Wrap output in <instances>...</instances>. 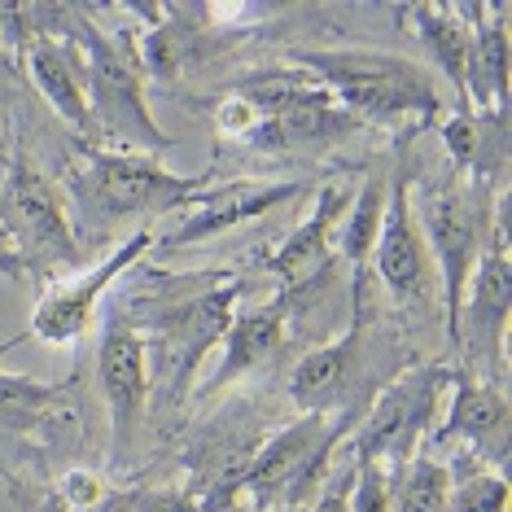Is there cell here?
I'll return each instance as SVG.
<instances>
[{
    "label": "cell",
    "mask_w": 512,
    "mask_h": 512,
    "mask_svg": "<svg viewBox=\"0 0 512 512\" xmlns=\"http://www.w3.org/2000/svg\"><path fill=\"white\" fill-rule=\"evenodd\" d=\"M351 512H390V469L368 460H355Z\"/></svg>",
    "instance_id": "cell-26"
},
{
    "label": "cell",
    "mask_w": 512,
    "mask_h": 512,
    "mask_svg": "<svg viewBox=\"0 0 512 512\" xmlns=\"http://www.w3.org/2000/svg\"><path fill=\"white\" fill-rule=\"evenodd\" d=\"M132 512H202L189 486H145L132 491Z\"/></svg>",
    "instance_id": "cell-27"
},
{
    "label": "cell",
    "mask_w": 512,
    "mask_h": 512,
    "mask_svg": "<svg viewBox=\"0 0 512 512\" xmlns=\"http://www.w3.org/2000/svg\"><path fill=\"white\" fill-rule=\"evenodd\" d=\"M75 44L84 53V79H88V106L97 119V141L119 145L123 154H162L176 149L167 132L154 123L145 101V75L136 62V40L127 27H97V22L79 18Z\"/></svg>",
    "instance_id": "cell-4"
},
{
    "label": "cell",
    "mask_w": 512,
    "mask_h": 512,
    "mask_svg": "<svg viewBox=\"0 0 512 512\" xmlns=\"http://www.w3.org/2000/svg\"><path fill=\"white\" fill-rule=\"evenodd\" d=\"M66 399L62 386L36 377H9L0 372V442L9 438H27L53 421V407Z\"/></svg>",
    "instance_id": "cell-22"
},
{
    "label": "cell",
    "mask_w": 512,
    "mask_h": 512,
    "mask_svg": "<svg viewBox=\"0 0 512 512\" xmlns=\"http://www.w3.org/2000/svg\"><path fill=\"white\" fill-rule=\"evenodd\" d=\"M351 197L355 193H346L342 184H324L316 193V211L289 232V241L272 254V263H267L272 276L281 281V289H298V285L316 281V276H324L329 267L342 263L337 259V246H333V228L346 219V211H351Z\"/></svg>",
    "instance_id": "cell-17"
},
{
    "label": "cell",
    "mask_w": 512,
    "mask_h": 512,
    "mask_svg": "<svg viewBox=\"0 0 512 512\" xmlns=\"http://www.w3.org/2000/svg\"><path fill=\"white\" fill-rule=\"evenodd\" d=\"M298 193H307V184L298 180H276V184H211L193 206V215L184 219V224L171 232V237H162V246L167 250H184V246H197V241H211L219 232L246 224V219H259L267 215L272 206H285L294 202Z\"/></svg>",
    "instance_id": "cell-15"
},
{
    "label": "cell",
    "mask_w": 512,
    "mask_h": 512,
    "mask_svg": "<svg viewBox=\"0 0 512 512\" xmlns=\"http://www.w3.org/2000/svg\"><path fill=\"white\" fill-rule=\"evenodd\" d=\"M386 197H390V180L386 176H368L364 189L351 197V211L342 219V237H337V259L359 276L364 263L372 259L381 232V215H386Z\"/></svg>",
    "instance_id": "cell-23"
},
{
    "label": "cell",
    "mask_w": 512,
    "mask_h": 512,
    "mask_svg": "<svg viewBox=\"0 0 512 512\" xmlns=\"http://www.w3.org/2000/svg\"><path fill=\"white\" fill-rule=\"evenodd\" d=\"M36 512H71V504H66V499L53 491V495H44V499H40V504H36Z\"/></svg>",
    "instance_id": "cell-32"
},
{
    "label": "cell",
    "mask_w": 512,
    "mask_h": 512,
    "mask_svg": "<svg viewBox=\"0 0 512 512\" xmlns=\"http://www.w3.org/2000/svg\"><path fill=\"white\" fill-rule=\"evenodd\" d=\"M0 276H9V281H27V267H22L14 241H9V232L0 228Z\"/></svg>",
    "instance_id": "cell-30"
},
{
    "label": "cell",
    "mask_w": 512,
    "mask_h": 512,
    "mask_svg": "<svg viewBox=\"0 0 512 512\" xmlns=\"http://www.w3.org/2000/svg\"><path fill=\"white\" fill-rule=\"evenodd\" d=\"M351 486H355V460H346V469H333L320 486V499L311 512H351Z\"/></svg>",
    "instance_id": "cell-28"
},
{
    "label": "cell",
    "mask_w": 512,
    "mask_h": 512,
    "mask_svg": "<svg viewBox=\"0 0 512 512\" xmlns=\"http://www.w3.org/2000/svg\"><path fill=\"white\" fill-rule=\"evenodd\" d=\"M294 62L359 123L434 119L442 110L434 75L412 57L381 49H298Z\"/></svg>",
    "instance_id": "cell-2"
},
{
    "label": "cell",
    "mask_w": 512,
    "mask_h": 512,
    "mask_svg": "<svg viewBox=\"0 0 512 512\" xmlns=\"http://www.w3.org/2000/svg\"><path fill=\"white\" fill-rule=\"evenodd\" d=\"M97 377L110 412V464L123 469L136 451L149 407V342L119 307L106 311V329L97 346Z\"/></svg>",
    "instance_id": "cell-9"
},
{
    "label": "cell",
    "mask_w": 512,
    "mask_h": 512,
    "mask_svg": "<svg viewBox=\"0 0 512 512\" xmlns=\"http://www.w3.org/2000/svg\"><path fill=\"white\" fill-rule=\"evenodd\" d=\"M0 149H5V145H0Z\"/></svg>",
    "instance_id": "cell-34"
},
{
    "label": "cell",
    "mask_w": 512,
    "mask_h": 512,
    "mask_svg": "<svg viewBox=\"0 0 512 512\" xmlns=\"http://www.w3.org/2000/svg\"><path fill=\"white\" fill-rule=\"evenodd\" d=\"M447 491V464L421 451L399 469V486H390V512H447Z\"/></svg>",
    "instance_id": "cell-24"
},
{
    "label": "cell",
    "mask_w": 512,
    "mask_h": 512,
    "mask_svg": "<svg viewBox=\"0 0 512 512\" xmlns=\"http://www.w3.org/2000/svg\"><path fill=\"white\" fill-rule=\"evenodd\" d=\"M154 246V232L141 228L132 241H123L119 250L110 254L101 267H92V272H84L79 281H66L49 289V294L40 298L36 307V320H31V333L40 337V342H53V346H66V342H79V337L88 333L92 324V311H97L101 294L119 281L123 272H132V263L141 259V254Z\"/></svg>",
    "instance_id": "cell-13"
},
{
    "label": "cell",
    "mask_w": 512,
    "mask_h": 512,
    "mask_svg": "<svg viewBox=\"0 0 512 512\" xmlns=\"http://www.w3.org/2000/svg\"><path fill=\"white\" fill-rule=\"evenodd\" d=\"M469 442L473 460L504 464L508 460V399L499 386H477L473 372H451V412L434 434V447Z\"/></svg>",
    "instance_id": "cell-16"
},
{
    "label": "cell",
    "mask_w": 512,
    "mask_h": 512,
    "mask_svg": "<svg viewBox=\"0 0 512 512\" xmlns=\"http://www.w3.org/2000/svg\"><path fill=\"white\" fill-rule=\"evenodd\" d=\"M421 237L434 259V272L442 276V302H447V337L456 346V324H460V302L464 285H469L477 259L486 254V246L495 241L491 228V184L486 180H464L451 176L447 184L429 189L421 197Z\"/></svg>",
    "instance_id": "cell-5"
},
{
    "label": "cell",
    "mask_w": 512,
    "mask_h": 512,
    "mask_svg": "<svg viewBox=\"0 0 512 512\" xmlns=\"http://www.w3.org/2000/svg\"><path fill=\"white\" fill-rule=\"evenodd\" d=\"M355 425V416H298L294 425L263 438V447L254 451L250 469L241 477V491L254 495L259 508H298L307 491H316V482L329 477L333 447Z\"/></svg>",
    "instance_id": "cell-8"
},
{
    "label": "cell",
    "mask_w": 512,
    "mask_h": 512,
    "mask_svg": "<svg viewBox=\"0 0 512 512\" xmlns=\"http://www.w3.org/2000/svg\"><path fill=\"white\" fill-rule=\"evenodd\" d=\"M84 512H132V491H106L97 504L84 508Z\"/></svg>",
    "instance_id": "cell-31"
},
{
    "label": "cell",
    "mask_w": 512,
    "mask_h": 512,
    "mask_svg": "<svg viewBox=\"0 0 512 512\" xmlns=\"http://www.w3.org/2000/svg\"><path fill=\"white\" fill-rule=\"evenodd\" d=\"M289 337L285 329V316L281 307H259V311H246V316H232L228 333H224V359H219L215 377L206 381L202 399H215V394H224L232 386V377H246L259 364H267L276 351H281V342Z\"/></svg>",
    "instance_id": "cell-20"
},
{
    "label": "cell",
    "mask_w": 512,
    "mask_h": 512,
    "mask_svg": "<svg viewBox=\"0 0 512 512\" xmlns=\"http://www.w3.org/2000/svg\"><path fill=\"white\" fill-rule=\"evenodd\" d=\"M0 106H5V88H0Z\"/></svg>",
    "instance_id": "cell-33"
},
{
    "label": "cell",
    "mask_w": 512,
    "mask_h": 512,
    "mask_svg": "<svg viewBox=\"0 0 512 512\" xmlns=\"http://www.w3.org/2000/svg\"><path fill=\"white\" fill-rule=\"evenodd\" d=\"M451 390V368L425 364L407 368L368 403L364 421L346 434L351 460H368L381 469H403L412 451H421L429 421L438 416L442 394Z\"/></svg>",
    "instance_id": "cell-7"
},
{
    "label": "cell",
    "mask_w": 512,
    "mask_h": 512,
    "mask_svg": "<svg viewBox=\"0 0 512 512\" xmlns=\"http://www.w3.org/2000/svg\"><path fill=\"white\" fill-rule=\"evenodd\" d=\"M57 495H62L66 504H71V512H75V508L84 512V508H92L101 495H106V486H101V477H97V473L75 469V473H66V477H62V491H57Z\"/></svg>",
    "instance_id": "cell-29"
},
{
    "label": "cell",
    "mask_w": 512,
    "mask_h": 512,
    "mask_svg": "<svg viewBox=\"0 0 512 512\" xmlns=\"http://www.w3.org/2000/svg\"><path fill=\"white\" fill-rule=\"evenodd\" d=\"M473 49L469 71H464V101L473 114H504L508 106V9H473Z\"/></svg>",
    "instance_id": "cell-19"
},
{
    "label": "cell",
    "mask_w": 512,
    "mask_h": 512,
    "mask_svg": "<svg viewBox=\"0 0 512 512\" xmlns=\"http://www.w3.org/2000/svg\"><path fill=\"white\" fill-rule=\"evenodd\" d=\"M232 302H237V289L219 285V289H206V294L180 302L176 311H167V320L154 324V342L162 346L158 368H162V377H171L176 390L189 386V372L202 359L206 346L224 342V333L232 324Z\"/></svg>",
    "instance_id": "cell-14"
},
{
    "label": "cell",
    "mask_w": 512,
    "mask_h": 512,
    "mask_svg": "<svg viewBox=\"0 0 512 512\" xmlns=\"http://www.w3.org/2000/svg\"><path fill=\"white\" fill-rule=\"evenodd\" d=\"M403 18L412 22V36L425 49V57L451 79V88H456V97H460V110H469V101H464V71H469L473 27H469V18H464V9L412 5V9H403Z\"/></svg>",
    "instance_id": "cell-21"
},
{
    "label": "cell",
    "mask_w": 512,
    "mask_h": 512,
    "mask_svg": "<svg viewBox=\"0 0 512 512\" xmlns=\"http://www.w3.org/2000/svg\"><path fill=\"white\" fill-rule=\"evenodd\" d=\"M211 180L206 176H176L149 154H123V149H88L71 162L66 193L75 202V215L88 232H106L123 219H145L158 211L197 202Z\"/></svg>",
    "instance_id": "cell-3"
},
{
    "label": "cell",
    "mask_w": 512,
    "mask_h": 512,
    "mask_svg": "<svg viewBox=\"0 0 512 512\" xmlns=\"http://www.w3.org/2000/svg\"><path fill=\"white\" fill-rule=\"evenodd\" d=\"M0 228L14 241L27 281H49L84 263L71 215H66V197L27 149L14 154L5 184H0Z\"/></svg>",
    "instance_id": "cell-6"
},
{
    "label": "cell",
    "mask_w": 512,
    "mask_h": 512,
    "mask_svg": "<svg viewBox=\"0 0 512 512\" xmlns=\"http://www.w3.org/2000/svg\"><path fill=\"white\" fill-rule=\"evenodd\" d=\"M407 368H412V359H407L399 337L381 324L372 329L364 316H355L346 337L316 346L294 364L289 399L302 416H355V421H364L368 403Z\"/></svg>",
    "instance_id": "cell-1"
},
{
    "label": "cell",
    "mask_w": 512,
    "mask_h": 512,
    "mask_svg": "<svg viewBox=\"0 0 512 512\" xmlns=\"http://www.w3.org/2000/svg\"><path fill=\"white\" fill-rule=\"evenodd\" d=\"M512 320V267H508V241L504 228L477 259L469 285L460 302V324H456V346H464L473 368L499 372L504 364V337Z\"/></svg>",
    "instance_id": "cell-11"
},
{
    "label": "cell",
    "mask_w": 512,
    "mask_h": 512,
    "mask_svg": "<svg viewBox=\"0 0 512 512\" xmlns=\"http://www.w3.org/2000/svg\"><path fill=\"white\" fill-rule=\"evenodd\" d=\"M451 491H447V512H504L508 508V482L499 473H486L482 464L469 456V464L451 469Z\"/></svg>",
    "instance_id": "cell-25"
},
{
    "label": "cell",
    "mask_w": 512,
    "mask_h": 512,
    "mask_svg": "<svg viewBox=\"0 0 512 512\" xmlns=\"http://www.w3.org/2000/svg\"><path fill=\"white\" fill-rule=\"evenodd\" d=\"M27 71L36 79L40 97L49 101L84 141H97V119H92V106H88V79H84V53H79V44L31 36L27 40Z\"/></svg>",
    "instance_id": "cell-18"
},
{
    "label": "cell",
    "mask_w": 512,
    "mask_h": 512,
    "mask_svg": "<svg viewBox=\"0 0 512 512\" xmlns=\"http://www.w3.org/2000/svg\"><path fill=\"white\" fill-rule=\"evenodd\" d=\"M263 425H259V407L254 403H232L215 421H206L197 429V438L184 451L193 477V499L202 512H232L241 495V477H246L254 451L263 447Z\"/></svg>",
    "instance_id": "cell-10"
},
{
    "label": "cell",
    "mask_w": 512,
    "mask_h": 512,
    "mask_svg": "<svg viewBox=\"0 0 512 512\" xmlns=\"http://www.w3.org/2000/svg\"><path fill=\"white\" fill-rule=\"evenodd\" d=\"M372 263H377V272H381V285H386L403 307H421V302L434 294L438 272H434V259H429V246L421 237V224H416L412 193H407L403 176L390 184L386 215H381L377 246H372Z\"/></svg>",
    "instance_id": "cell-12"
}]
</instances>
